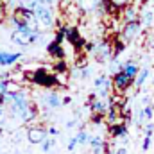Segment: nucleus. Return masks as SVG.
I'll return each instance as SVG.
<instances>
[{"label":"nucleus","instance_id":"nucleus-19","mask_svg":"<svg viewBox=\"0 0 154 154\" xmlns=\"http://www.w3.org/2000/svg\"><path fill=\"white\" fill-rule=\"evenodd\" d=\"M2 5H4V2H2V0H0V7H2Z\"/></svg>","mask_w":154,"mask_h":154},{"label":"nucleus","instance_id":"nucleus-2","mask_svg":"<svg viewBox=\"0 0 154 154\" xmlns=\"http://www.w3.org/2000/svg\"><path fill=\"white\" fill-rule=\"evenodd\" d=\"M131 84H134V79H131L124 70H118L113 75V88L116 91H125Z\"/></svg>","mask_w":154,"mask_h":154},{"label":"nucleus","instance_id":"nucleus-21","mask_svg":"<svg viewBox=\"0 0 154 154\" xmlns=\"http://www.w3.org/2000/svg\"><path fill=\"white\" fill-rule=\"evenodd\" d=\"M14 154H20V152H14Z\"/></svg>","mask_w":154,"mask_h":154},{"label":"nucleus","instance_id":"nucleus-7","mask_svg":"<svg viewBox=\"0 0 154 154\" xmlns=\"http://www.w3.org/2000/svg\"><path fill=\"white\" fill-rule=\"evenodd\" d=\"M138 29H140V25H138L136 20H134V22H127L125 27H124V31H122V38H124V41H131V39L136 36Z\"/></svg>","mask_w":154,"mask_h":154},{"label":"nucleus","instance_id":"nucleus-6","mask_svg":"<svg viewBox=\"0 0 154 154\" xmlns=\"http://www.w3.org/2000/svg\"><path fill=\"white\" fill-rule=\"evenodd\" d=\"M43 100H45L47 108H50V109H57V108L63 106V102H61L57 91H48V93H45V95H43Z\"/></svg>","mask_w":154,"mask_h":154},{"label":"nucleus","instance_id":"nucleus-11","mask_svg":"<svg viewBox=\"0 0 154 154\" xmlns=\"http://www.w3.org/2000/svg\"><path fill=\"white\" fill-rule=\"evenodd\" d=\"M90 138H91V134L86 133V131H79V133L75 134L77 145H86V143H90Z\"/></svg>","mask_w":154,"mask_h":154},{"label":"nucleus","instance_id":"nucleus-20","mask_svg":"<svg viewBox=\"0 0 154 154\" xmlns=\"http://www.w3.org/2000/svg\"><path fill=\"white\" fill-rule=\"evenodd\" d=\"M0 116H2V106H0Z\"/></svg>","mask_w":154,"mask_h":154},{"label":"nucleus","instance_id":"nucleus-9","mask_svg":"<svg viewBox=\"0 0 154 154\" xmlns=\"http://www.w3.org/2000/svg\"><path fill=\"white\" fill-rule=\"evenodd\" d=\"M90 145H91L93 154H100L102 149H104V142H102V138H100L99 134H93V136L90 138Z\"/></svg>","mask_w":154,"mask_h":154},{"label":"nucleus","instance_id":"nucleus-13","mask_svg":"<svg viewBox=\"0 0 154 154\" xmlns=\"http://www.w3.org/2000/svg\"><path fill=\"white\" fill-rule=\"evenodd\" d=\"M145 77H147V70H142V74H138L136 79H134V84H136V86H142V84L145 82Z\"/></svg>","mask_w":154,"mask_h":154},{"label":"nucleus","instance_id":"nucleus-12","mask_svg":"<svg viewBox=\"0 0 154 154\" xmlns=\"http://www.w3.org/2000/svg\"><path fill=\"white\" fill-rule=\"evenodd\" d=\"M54 143H56V140H54V138H52V136H50V138H48V136H47V138H45V140H43V143H41V149H43V151H45V152H48V151H50V149H52V147H54Z\"/></svg>","mask_w":154,"mask_h":154},{"label":"nucleus","instance_id":"nucleus-3","mask_svg":"<svg viewBox=\"0 0 154 154\" xmlns=\"http://www.w3.org/2000/svg\"><path fill=\"white\" fill-rule=\"evenodd\" d=\"M47 136H48L47 131L41 129V127H32V129H29V133H27V140H29L31 143H34V145H41Z\"/></svg>","mask_w":154,"mask_h":154},{"label":"nucleus","instance_id":"nucleus-18","mask_svg":"<svg viewBox=\"0 0 154 154\" xmlns=\"http://www.w3.org/2000/svg\"><path fill=\"white\" fill-rule=\"evenodd\" d=\"M48 134H50V136H54V134H57V129H54V127H50V129H48Z\"/></svg>","mask_w":154,"mask_h":154},{"label":"nucleus","instance_id":"nucleus-4","mask_svg":"<svg viewBox=\"0 0 154 154\" xmlns=\"http://www.w3.org/2000/svg\"><path fill=\"white\" fill-rule=\"evenodd\" d=\"M20 57H22V54H20V52H7V50H0V66H13Z\"/></svg>","mask_w":154,"mask_h":154},{"label":"nucleus","instance_id":"nucleus-8","mask_svg":"<svg viewBox=\"0 0 154 154\" xmlns=\"http://www.w3.org/2000/svg\"><path fill=\"white\" fill-rule=\"evenodd\" d=\"M109 84H111V82H109V79H108L106 75H99L97 79H95V88L100 91L102 97L108 95V91H109Z\"/></svg>","mask_w":154,"mask_h":154},{"label":"nucleus","instance_id":"nucleus-15","mask_svg":"<svg viewBox=\"0 0 154 154\" xmlns=\"http://www.w3.org/2000/svg\"><path fill=\"white\" fill-rule=\"evenodd\" d=\"M5 20H7V9L2 5V7H0V25H2Z\"/></svg>","mask_w":154,"mask_h":154},{"label":"nucleus","instance_id":"nucleus-17","mask_svg":"<svg viewBox=\"0 0 154 154\" xmlns=\"http://www.w3.org/2000/svg\"><path fill=\"white\" fill-rule=\"evenodd\" d=\"M109 2H111L113 5H116V7H124V5H125L129 0H109Z\"/></svg>","mask_w":154,"mask_h":154},{"label":"nucleus","instance_id":"nucleus-10","mask_svg":"<svg viewBox=\"0 0 154 154\" xmlns=\"http://www.w3.org/2000/svg\"><path fill=\"white\" fill-rule=\"evenodd\" d=\"M120 70H124V72L131 77V79H136V75H138V66H136V63H133V61L124 63V66H122Z\"/></svg>","mask_w":154,"mask_h":154},{"label":"nucleus","instance_id":"nucleus-14","mask_svg":"<svg viewBox=\"0 0 154 154\" xmlns=\"http://www.w3.org/2000/svg\"><path fill=\"white\" fill-rule=\"evenodd\" d=\"M113 134H115V136H124V134H125V127L115 125V127H113Z\"/></svg>","mask_w":154,"mask_h":154},{"label":"nucleus","instance_id":"nucleus-16","mask_svg":"<svg viewBox=\"0 0 154 154\" xmlns=\"http://www.w3.org/2000/svg\"><path fill=\"white\" fill-rule=\"evenodd\" d=\"M75 145H77V140H75V134H74V136L70 138V142H68V151H74Z\"/></svg>","mask_w":154,"mask_h":154},{"label":"nucleus","instance_id":"nucleus-1","mask_svg":"<svg viewBox=\"0 0 154 154\" xmlns=\"http://www.w3.org/2000/svg\"><path fill=\"white\" fill-rule=\"evenodd\" d=\"M34 16L38 20L39 29H52L56 23V13H54V5H45L39 4L34 9Z\"/></svg>","mask_w":154,"mask_h":154},{"label":"nucleus","instance_id":"nucleus-5","mask_svg":"<svg viewBox=\"0 0 154 154\" xmlns=\"http://www.w3.org/2000/svg\"><path fill=\"white\" fill-rule=\"evenodd\" d=\"M90 100H91V111H93V115L95 116H104L108 113V109H109V106H106V102L102 100V99H95L93 95L90 97Z\"/></svg>","mask_w":154,"mask_h":154}]
</instances>
